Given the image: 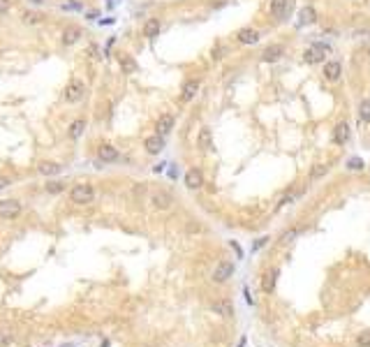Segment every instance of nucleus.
I'll return each mask as SVG.
<instances>
[{
  "mask_svg": "<svg viewBox=\"0 0 370 347\" xmlns=\"http://www.w3.org/2000/svg\"><path fill=\"white\" fill-rule=\"evenodd\" d=\"M150 204H153V208H157V211H167V208L174 206V197L169 192H164V190H153V192H150Z\"/></svg>",
  "mask_w": 370,
  "mask_h": 347,
  "instance_id": "39448f33",
  "label": "nucleus"
},
{
  "mask_svg": "<svg viewBox=\"0 0 370 347\" xmlns=\"http://www.w3.org/2000/svg\"><path fill=\"white\" fill-rule=\"evenodd\" d=\"M23 206H21L19 199H5L0 201V218L2 220H14V218H19Z\"/></svg>",
  "mask_w": 370,
  "mask_h": 347,
  "instance_id": "20e7f679",
  "label": "nucleus"
},
{
  "mask_svg": "<svg viewBox=\"0 0 370 347\" xmlns=\"http://www.w3.org/2000/svg\"><path fill=\"white\" fill-rule=\"evenodd\" d=\"M231 275H234V264H231V261H220L216 266V271H213V282L222 285V282H227Z\"/></svg>",
  "mask_w": 370,
  "mask_h": 347,
  "instance_id": "f8f14e48",
  "label": "nucleus"
},
{
  "mask_svg": "<svg viewBox=\"0 0 370 347\" xmlns=\"http://www.w3.org/2000/svg\"><path fill=\"white\" fill-rule=\"evenodd\" d=\"M83 95H86V84L81 79H72L65 86V102H70V104H76V102H81L83 100Z\"/></svg>",
  "mask_w": 370,
  "mask_h": 347,
  "instance_id": "7ed1b4c3",
  "label": "nucleus"
},
{
  "mask_svg": "<svg viewBox=\"0 0 370 347\" xmlns=\"http://www.w3.org/2000/svg\"><path fill=\"white\" fill-rule=\"evenodd\" d=\"M118 63H121L123 74H132L137 70V63H135V58H132L130 54H121V56H118Z\"/></svg>",
  "mask_w": 370,
  "mask_h": 347,
  "instance_id": "393cba45",
  "label": "nucleus"
},
{
  "mask_svg": "<svg viewBox=\"0 0 370 347\" xmlns=\"http://www.w3.org/2000/svg\"><path fill=\"white\" fill-rule=\"evenodd\" d=\"M266 241H269V236H264V239H257V243H255V250H259L262 246H266Z\"/></svg>",
  "mask_w": 370,
  "mask_h": 347,
  "instance_id": "e433bc0d",
  "label": "nucleus"
},
{
  "mask_svg": "<svg viewBox=\"0 0 370 347\" xmlns=\"http://www.w3.org/2000/svg\"><path fill=\"white\" fill-rule=\"evenodd\" d=\"M347 169L350 172H364V160L361 158H350L347 160Z\"/></svg>",
  "mask_w": 370,
  "mask_h": 347,
  "instance_id": "7c9ffc66",
  "label": "nucleus"
},
{
  "mask_svg": "<svg viewBox=\"0 0 370 347\" xmlns=\"http://www.w3.org/2000/svg\"><path fill=\"white\" fill-rule=\"evenodd\" d=\"M162 30V23L160 19H148L146 26H144V37H148V40H153V37H157Z\"/></svg>",
  "mask_w": 370,
  "mask_h": 347,
  "instance_id": "5701e85b",
  "label": "nucleus"
},
{
  "mask_svg": "<svg viewBox=\"0 0 370 347\" xmlns=\"http://www.w3.org/2000/svg\"><path fill=\"white\" fill-rule=\"evenodd\" d=\"M81 28H76V26H68L65 30L61 33V44L63 47H74L76 42L81 40Z\"/></svg>",
  "mask_w": 370,
  "mask_h": 347,
  "instance_id": "2eb2a0df",
  "label": "nucleus"
},
{
  "mask_svg": "<svg viewBox=\"0 0 370 347\" xmlns=\"http://www.w3.org/2000/svg\"><path fill=\"white\" fill-rule=\"evenodd\" d=\"M329 54H331V47L326 42H312V44L305 49L303 60L310 63V65H317V63H326V56Z\"/></svg>",
  "mask_w": 370,
  "mask_h": 347,
  "instance_id": "f257e3e1",
  "label": "nucleus"
},
{
  "mask_svg": "<svg viewBox=\"0 0 370 347\" xmlns=\"http://www.w3.org/2000/svg\"><path fill=\"white\" fill-rule=\"evenodd\" d=\"M44 190H47L49 194H61L63 190H65V183H63V180H49L47 185H44Z\"/></svg>",
  "mask_w": 370,
  "mask_h": 347,
  "instance_id": "cd10ccee",
  "label": "nucleus"
},
{
  "mask_svg": "<svg viewBox=\"0 0 370 347\" xmlns=\"http://www.w3.org/2000/svg\"><path fill=\"white\" fill-rule=\"evenodd\" d=\"M176 127V118L171 114H162L160 118H157V123H155V134H160V137H164L167 139L169 134L174 132Z\"/></svg>",
  "mask_w": 370,
  "mask_h": 347,
  "instance_id": "0eeeda50",
  "label": "nucleus"
},
{
  "mask_svg": "<svg viewBox=\"0 0 370 347\" xmlns=\"http://www.w3.org/2000/svg\"><path fill=\"white\" fill-rule=\"evenodd\" d=\"M61 172H63L61 162H40L37 165V174H42V176H56Z\"/></svg>",
  "mask_w": 370,
  "mask_h": 347,
  "instance_id": "4be33fe9",
  "label": "nucleus"
},
{
  "mask_svg": "<svg viewBox=\"0 0 370 347\" xmlns=\"http://www.w3.org/2000/svg\"><path fill=\"white\" fill-rule=\"evenodd\" d=\"M70 199L74 204H79V206H86V204H93L95 199V187L90 183H79V185H74L70 190Z\"/></svg>",
  "mask_w": 370,
  "mask_h": 347,
  "instance_id": "f03ea898",
  "label": "nucleus"
},
{
  "mask_svg": "<svg viewBox=\"0 0 370 347\" xmlns=\"http://www.w3.org/2000/svg\"><path fill=\"white\" fill-rule=\"evenodd\" d=\"M326 172H329V167H326V165H315V167H312V172H310V180L322 178V176H326Z\"/></svg>",
  "mask_w": 370,
  "mask_h": 347,
  "instance_id": "c85d7f7f",
  "label": "nucleus"
},
{
  "mask_svg": "<svg viewBox=\"0 0 370 347\" xmlns=\"http://www.w3.org/2000/svg\"><path fill=\"white\" fill-rule=\"evenodd\" d=\"M5 187H9V178H7V176H0V190H5Z\"/></svg>",
  "mask_w": 370,
  "mask_h": 347,
  "instance_id": "c9c22d12",
  "label": "nucleus"
},
{
  "mask_svg": "<svg viewBox=\"0 0 370 347\" xmlns=\"http://www.w3.org/2000/svg\"><path fill=\"white\" fill-rule=\"evenodd\" d=\"M185 187L188 190H199L204 187V172L199 167H190L185 172Z\"/></svg>",
  "mask_w": 370,
  "mask_h": 347,
  "instance_id": "9b49d317",
  "label": "nucleus"
},
{
  "mask_svg": "<svg viewBox=\"0 0 370 347\" xmlns=\"http://www.w3.org/2000/svg\"><path fill=\"white\" fill-rule=\"evenodd\" d=\"M359 118H361V123H370V100H361V104H359Z\"/></svg>",
  "mask_w": 370,
  "mask_h": 347,
  "instance_id": "bb28decb",
  "label": "nucleus"
},
{
  "mask_svg": "<svg viewBox=\"0 0 370 347\" xmlns=\"http://www.w3.org/2000/svg\"><path fill=\"white\" fill-rule=\"evenodd\" d=\"M352 137V130H350V123L347 120H340L336 127H333V141H336L338 146H345Z\"/></svg>",
  "mask_w": 370,
  "mask_h": 347,
  "instance_id": "ddd939ff",
  "label": "nucleus"
},
{
  "mask_svg": "<svg viewBox=\"0 0 370 347\" xmlns=\"http://www.w3.org/2000/svg\"><path fill=\"white\" fill-rule=\"evenodd\" d=\"M83 132H86V120H83V118H76L74 123H70V127H68V137H70V139H79Z\"/></svg>",
  "mask_w": 370,
  "mask_h": 347,
  "instance_id": "b1692460",
  "label": "nucleus"
},
{
  "mask_svg": "<svg viewBox=\"0 0 370 347\" xmlns=\"http://www.w3.org/2000/svg\"><path fill=\"white\" fill-rule=\"evenodd\" d=\"M211 310L216 315H220V317H231V315H234V306H231L229 301H213V303H211Z\"/></svg>",
  "mask_w": 370,
  "mask_h": 347,
  "instance_id": "412c9836",
  "label": "nucleus"
},
{
  "mask_svg": "<svg viewBox=\"0 0 370 347\" xmlns=\"http://www.w3.org/2000/svg\"><path fill=\"white\" fill-rule=\"evenodd\" d=\"M104 347H109V345H104Z\"/></svg>",
  "mask_w": 370,
  "mask_h": 347,
  "instance_id": "58836bf2",
  "label": "nucleus"
},
{
  "mask_svg": "<svg viewBox=\"0 0 370 347\" xmlns=\"http://www.w3.org/2000/svg\"><path fill=\"white\" fill-rule=\"evenodd\" d=\"M322 74H324V79L331 81V84L340 81V77H343V65H340V60H326Z\"/></svg>",
  "mask_w": 370,
  "mask_h": 347,
  "instance_id": "1a4fd4ad",
  "label": "nucleus"
},
{
  "mask_svg": "<svg viewBox=\"0 0 370 347\" xmlns=\"http://www.w3.org/2000/svg\"><path fill=\"white\" fill-rule=\"evenodd\" d=\"M317 21V9L312 5H305L301 7V12H298V26H312Z\"/></svg>",
  "mask_w": 370,
  "mask_h": 347,
  "instance_id": "aec40b11",
  "label": "nucleus"
},
{
  "mask_svg": "<svg viewBox=\"0 0 370 347\" xmlns=\"http://www.w3.org/2000/svg\"><path fill=\"white\" fill-rule=\"evenodd\" d=\"M118 148L111 146V144H102L100 148H97V158H100L102 162H116L118 160Z\"/></svg>",
  "mask_w": 370,
  "mask_h": 347,
  "instance_id": "a211bd4d",
  "label": "nucleus"
},
{
  "mask_svg": "<svg viewBox=\"0 0 370 347\" xmlns=\"http://www.w3.org/2000/svg\"><path fill=\"white\" fill-rule=\"evenodd\" d=\"M283 56H285V47L278 44V42H273V44H266V47H264V51L259 54V60H262V63H276V60H280Z\"/></svg>",
  "mask_w": 370,
  "mask_h": 347,
  "instance_id": "423d86ee",
  "label": "nucleus"
},
{
  "mask_svg": "<svg viewBox=\"0 0 370 347\" xmlns=\"http://www.w3.org/2000/svg\"><path fill=\"white\" fill-rule=\"evenodd\" d=\"M292 0H271L269 2V12L276 21H285V16L290 14Z\"/></svg>",
  "mask_w": 370,
  "mask_h": 347,
  "instance_id": "6e6552de",
  "label": "nucleus"
},
{
  "mask_svg": "<svg viewBox=\"0 0 370 347\" xmlns=\"http://www.w3.org/2000/svg\"><path fill=\"white\" fill-rule=\"evenodd\" d=\"M236 40H238V44L252 47V44H257V42L262 40V33H259L257 28H241V30L236 33Z\"/></svg>",
  "mask_w": 370,
  "mask_h": 347,
  "instance_id": "9d476101",
  "label": "nucleus"
},
{
  "mask_svg": "<svg viewBox=\"0 0 370 347\" xmlns=\"http://www.w3.org/2000/svg\"><path fill=\"white\" fill-rule=\"evenodd\" d=\"M278 275H280V268H278V266L269 268V271L264 273V278H262V292L264 294H273L276 282H278Z\"/></svg>",
  "mask_w": 370,
  "mask_h": 347,
  "instance_id": "dca6fc26",
  "label": "nucleus"
},
{
  "mask_svg": "<svg viewBox=\"0 0 370 347\" xmlns=\"http://www.w3.org/2000/svg\"><path fill=\"white\" fill-rule=\"evenodd\" d=\"M21 19H23L26 26H37V23H42L44 16H42L40 12H23V14H21Z\"/></svg>",
  "mask_w": 370,
  "mask_h": 347,
  "instance_id": "a878e982",
  "label": "nucleus"
},
{
  "mask_svg": "<svg viewBox=\"0 0 370 347\" xmlns=\"http://www.w3.org/2000/svg\"><path fill=\"white\" fill-rule=\"evenodd\" d=\"M357 345L359 347H370V329H368V331H364V334H359Z\"/></svg>",
  "mask_w": 370,
  "mask_h": 347,
  "instance_id": "473e14b6",
  "label": "nucleus"
},
{
  "mask_svg": "<svg viewBox=\"0 0 370 347\" xmlns=\"http://www.w3.org/2000/svg\"><path fill=\"white\" fill-rule=\"evenodd\" d=\"M296 234H298V232H296V229H290V232H285V234H283V236H280V239H283V241H285V243H290V241H292V239H294Z\"/></svg>",
  "mask_w": 370,
  "mask_h": 347,
  "instance_id": "f704fd0d",
  "label": "nucleus"
},
{
  "mask_svg": "<svg viewBox=\"0 0 370 347\" xmlns=\"http://www.w3.org/2000/svg\"><path fill=\"white\" fill-rule=\"evenodd\" d=\"M14 343H16V338H14V334H9V331H5V334H0V347H12Z\"/></svg>",
  "mask_w": 370,
  "mask_h": 347,
  "instance_id": "2f4dec72",
  "label": "nucleus"
},
{
  "mask_svg": "<svg viewBox=\"0 0 370 347\" xmlns=\"http://www.w3.org/2000/svg\"><path fill=\"white\" fill-rule=\"evenodd\" d=\"M30 2H33V5H42V2H44V0H30Z\"/></svg>",
  "mask_w": 370,
  "mask_h": 347,
  "instance_id": "4c0bfd02",
  "label": "nucleus"
},
{
  "mask_svg": "<svg viewBox=\"0 0 370 347\" xmlns=\"http://www.w3.org/2000/svg\"><path fill=\"white\" fill-rule=\"evenodd\" d=\"M144 148H146V153H150V155H160L162 151H164V137L150 134V137H146V141H144Z\"/></svg>",
  "mask_w": 370,
  "mask_h": 347,
  "instance_id": "4468645a",
  "label": "nucleus"
},
{
  "mask_svg": "<svg viewBox=\"0 0 370 347\" xmlns=\"http://www.w3.org/2000/svg\"><path fill=\"white\" fill-rule=\"evenodd\" d=\"M197 146H199V151H213V132H211V127H202L199 130Z\"/></svg>",
  "mask_w": 370,
  "mask_h": 347,
  "instance_id": "6ab92c4d",
  "label": "nucleus"
},
{
  "mask_svg": "<svg viewBox=\"0 0 370 347\" xmlns=\"http://www.w3.org/2000/svg\"><path fill=\"white\" fill-rule=\"evenodd\" d=\"M12 9V0H0V14H7Z\"/></svg>",
  "mask_w": 370,
  "mask_h": 347,
  "instance_id": "72a5a7b5",
  "label": "nucleus"
},
{
  "mask_svg": "<svg viewBox=\"0 0 370 347\" xmlns=\"http://www.w3.org/2000/svg\"><path fill=\"white\" fill-rule=\"evenodd\" d=\"M199 88H202V81L199 79H188L185 84H183V90H181V97L185 102H190V100H195L197 97V93H199Z\"/></svg>",
  "mask_w": 370,
  "mask_h": 347,
  "instance_id": "f3484780",
  "label": "nucleus"
},
{
  "mask_svg": "<svg viewBox=\"0 0 370 347\" xmlns=\"http://www.w3.org/2000/svg\"><path fill=\"white\" fill-rule=\"evenodd\" d=\"M63 9L65 12H81L83 5H81V0H68V2H63Z\"/></svg>",
  "mask_w": 370,
  "mask_h": 347,
  "instance_id": "c756f323",
  "label": "nucleus"
}]
</instances>
